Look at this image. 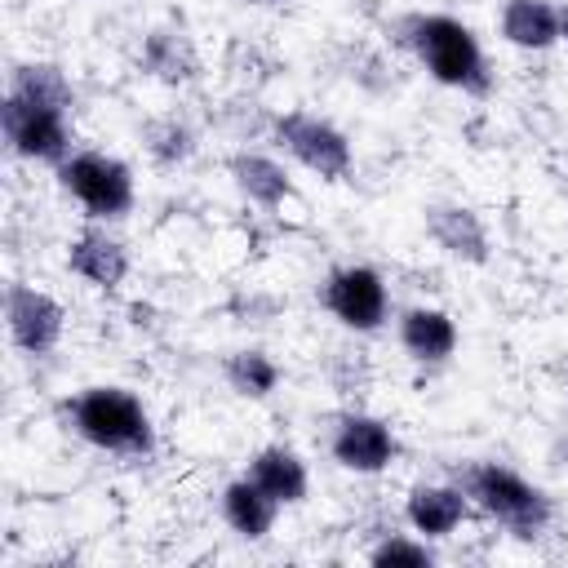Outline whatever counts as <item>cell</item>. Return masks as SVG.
<instances>
[{"label":"cell","mask_w":568,"mask_h":568,"mask_svg":"<svg viewBox=\"0 0 568 568\" xmlns=\"http://www.w3.org/2000/svg\"><path fill=\"white\" fill-rule=\"evenodd\" d=\"M0 133L9 155L58 169L75 151V84L58 62H13L0 98Z\"/></svg>","instance_id":"cell-1"},{"label":"cell","mask_w":568,"mask_h":568,"mask_svg":"<svg viewBox=\"0 0 568 568\" xmlns=\"http://www.w3.org/2000/svg\"><path fill=\"white\" fill-rule=\"evenodd\" d=\"M58 186L71 195V204L89 222H120L138 204V178L133 169L98 146H75L58 169Z\"/></svg>","instance_id":"cell-5"},{"label":"cell","mask_w":568,"mask_h":568,"mask_svg":"<svg viewBox=\"0 0 568 568\" xmlns=\"http://www.w3.org/2000/svg\"><path fill=\"white\" fill-rule=\"evenodd\" d=\"M67 271L89 288L111 293L129 280V248L120 235L106 231V222H89L67 240Z\"/></svg>","instance_id":"cell-10"},{"label":"cell","mask_w":568,"mask_h":568,"mask_svg":"<svg viewBox=\"0 0 568 568\" xmlns=\"http://www.w3.org/2000/svg\"><path fill=\"white\" fill-rule=\"evenodd\" d=\"M4 328H9V342L22 355L40 359V355L58 351V342L67 333V311L53 293H44L27 280H9V288H4Z\"/></svg>","instance_id":"cell-9"},{"label":"cell","mask_w":568,"mask_h":568,"mask_svg":"<svg viewBox=\"0 0 568 568\" xmlns=\"http://www.w3.org/2000/svg\"><path fill=\"white\" fill-rule=\"evenodd\" d=\"M328 457L351 475H382L399 457V435L386 417L346 408L328 422Z\"/></svg>","instance_id":"cell-8"},{"label":"cell","mask_w":568,"mask_h":568,"mask_svg":"<svg viewBox=\"0 0 568 568\" xmlns=\"http://www.w3.org/2000/svg\"><path fill=\"white\" fill-rule=\"evenodd\" d=\"M475 515L470 497L462 493L457 479H435V484H413L404 493V524L430 541H444L453 537L466 519Z\"/></svg>","instance_id":"cell-11"},{"label":"cell","mask_w":568,"mask_h":568,"mask_svg":"<svg viewBox=\"0 0 568 568\" xmlns=\"http://www.w3.org/2000/svg\"><path fill=\"white\" fill-rule=\"evenodd\" d=\"M399 40L404 49L417 58V67L444 84V89H457V93H470V98H484L493 89V71H488V53L479 44V36L453 18V13H408L399 22Z\"/></svg>","instance_id":"cell-4"},{"label":"cell","mask_w":568,"mask_h":568,"mask_svg":"<svg viewBox=\"0 0 568 568\" xmlns=\"http://www.w3.org/2000/svg\"><path fill=\"white\" fill-rule=\"evenodd\" d=\"M266 133H271L275 151H284L293 164H302L306 173H315L324 182H346L355 169V146L328 115H315L306 106H288V111H275L266 120Z\"/></svg>","instance_id":"cell-6"},{"label":"cell","mask_w":568,"mask_h":568,"mask_svg":"<svg viewBox=\"0 0 568 568\" xmlns=\"http://www.w3.org/2000/svg\"><path fill=\"white\" fill-rule=\"evenodd\" d=\"M497 31L506 44L524 53H546L564 40V4L555 0H506L497 13Z\"/></svg>","instance_id":"cell-16"},{"label":"cell","mask_w":568,"mask_h":568,"mask_svg":"<svg viewBox=\"0 0 568 568\" xmlns=\"http://www.w3.org/2000/svg\"><path fill=\"white\" fill-rule=\"evenodd\" d=\"M142 146L151 155V164L160 169H182L195 151H200V133L182 120V115H151L142 124Z\"/></svg>","instance_id":"cell-20"},{"label":"cell","mask_w":568,"mask_h":568,"mask_svg":"<svg viewBox=\"0 0 568 568\" xmlns=\"http://www.w3.org/2000/svg\"><path fill=\"white\" fill-rule=\"evenodd\" d=\"M368 564H413V568H430L435 564V546L422 532H386L368 546Z\"/></svg>","instance_id":"cell-21"},{"label":"cell","mask_w":568,"mask_h":568,"mask_svg":"<svg viewBox=\"0 0 568 568\" xmlns=\"http://www.w3.org/2000/svg\"><path fill=\"white\" fill-rule=\"evenodd\" d=\"M226 173L235 182V191L257 204V209H280L293 200V178H288V164L271 151H253V146H240L231 151L226 160Z\"/></svg>","instance_id":"cell-15"},{"label":"cell","mask_w":568,"mask_h":568,"mask_svg":"<svg viewBox=\"0 0 568 568\" xmlns=\"http://www.w3.org/2000/svg\"><path fill=\"white\" fill-rule=\"evenodd\" d=\"M395 337L413 364H448L457 355V320L444 306H408L395 320Z\"/></svg>","instance_id":"cell-13"},{"label":"cell","mask_w":568,"mask_h":568,"mask_svg":"<svg viewBox=\"0 0 568 568\" xmlns=\"http://www.w3.org/2000/svg\"><path fill=\"white\" fill-rule=\"evenodd\" d=\"M138 67H142V75H151L169 89H182L200 75V49L182 27H151L138 44Z\"/></svg>","instance_id":"cell-14"},{"label":"cell","mask_w":568,"mask_h":568,"mask_svg":"<svg viewBox=\"0 0 568 568\" xmlns=\"http://www.w3.org/2000/svg\"><path fill=\"white\" fill-rule=\"evenodd\" d=\"M244 475H248L262 493H271L280 506H302L306 493H311L306 457H302L297 448H288V444H262V448L248 457Z\"/></svg>","instance_id":"cell-17"},{"label":"cell","mask_w":568,"mask_h":568,"mask_svg":"<svg viewBox=\"0 0 568 568\" xmlns=\"http://www.w3.org/2000/svg\"><path fill=\"white\" fill-rule=\"evenodd\" d=\"M217 506H222L226 528H231L240 541H266L271 528H275V519H280V510H284V506H280L271 493H262L248 475H235V479L222 488Z\"/></svg>","instance_id":"cell-18"},{"label":"cell","mask_w":568,"mask_h":568,"mask_svg":"<svg viewBox=\"0 0 568 568\" xmlns=\"http://www.w3.org/2000/svg\"><path fill=\"white\" fill-rule=\"evenodd\" d=\"M222 377L235 395L244 399H271L280 390V377L284 368L262 351V346H244V351H231L226 364H222Z\"/></svg>","instance_id":"cell-19"},{"label":"cell","mask_w":568,"mask_h":568,"mask_svg":"<svg viewBox=\"0 0 568 568\" xmlns=\"http://www.w3.org/2000/svg\"><path fill=\"white\" fill-rule=\"evenodd\" d=\"M266 4H288V0H266Z\"/></svg>","instance_id":"cell-23"},{"label":"cell","mask_w":568,"mask_h":568,"mask_svg":"<svg viewBox=\"0 0 568 568\" xmlns=\"http://www.w3.org/2000/svg\"><path fill=\"white\" fill-rule=\"evenodd\" d=\"M320 306L351 333H377L390 320V284L368 262H342L320 280Z\"/></svg>","instance_id":"cell-7"},{"label":"cell","mask_w":568,"mask_h":568,"mask_svg":"<svg viewBox=\"0 0 568 568\" xmlns=\"http://www.w3.org/2000/svg\"><path fill=\"white\" fill-rule=\"evenodd\" d=\"M453 479L470 497L475 515H484L488 524H497L515 541H537L555 524V497L506 462L466 457L453 466Z\"/></svg>","instance_id":"cell-3"},{"label":"cell","mask_w":568,"mask_h":568,"mask_svg":"<svg viewBox=\"0 0 568 568\" xmlns=\"http://www.w3.org/2000/svg\"><path fill=\"white\" fill-rule=\"evenodd\" d=\"M564 40H568V9H564Z\"/></svg>","instance_id":"cell-22"},{"label":"cell","mask_w":568,"mask_h":568,"mask_svg":"<svg viewBox=\"0 0 568 568\" xmlns=\"http://www.w3.org/2000/svg\"><path fill=\"white\" fill-rule=\"evenodd\" d=\"M426 235L435 240V248H444L448 257L470 262V266H484L488 253H493V240H488L484 217L470 204H457V200L426 204Z\"/></svg>","instance_id":"cell-12"},{"label":"cell","mask_w":568,"mask_h":568,"mask_svg":"<svg viewBox=\"0 0 568 568\" xmlns=\"http://www.w3.org/2000/svg\"><path fill=\"white\" fill-rule=\"evenodd\" d=\"M62 422L75 439H84L89 448H98L106 457L146 462L155 453L151 408L129 386H115V382L80 386L71 399H62Z\"/></svg>","instance_id":"cell-2"}]
</instances>
